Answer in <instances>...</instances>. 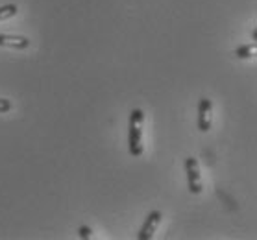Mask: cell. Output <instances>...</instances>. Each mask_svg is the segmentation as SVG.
<instances>
[{
  "instance_id": "7",
  "label": "cell",
  "mask_w": 257,
  "mask_h": 240,
  "mask_svg": "<svg viewBox=\"0 0 257 240\" xmlns=\"http://www.w3.org/2000/svg\"><path fill=\"white\" fill-rule=\"evenodd\" d=\"M19 8L15 4H6V6H0V23H4L8 19H13L17 15Z\"/></svg>"
},
{
  "instance_id": "4",
  "label": "cell",
  "mask_w": 257,
  "mask_h": 240,
  "mask_svg": "<svg viewBox=\"0 0 257 240\" xmlns=\"http://www.w3.org/2000/svg\"><path fill=\"white\" fill-rule=\"evenodd\" d=\"M213 124V104L209 98H202L198 106V129L207 133Z\"/></svg>"
},
{
  "instance_id": "9",
  "label": "cell",
  "mask_w": 257,
  "mask_h": 240,
  "mask_svg": "<svg viewBox=\"0 0 257 240\" xmlns=\"http://www.w3.org/2000/svg\"><path fill=\"white\" fill-rule=\"evenodd\" d=\"M91 227H87V225H82V227L78 229V234H80V238H89L91 236Z\"/></svg>"
},
{
  "instance_id": "2",
  "label": "cell",
  "mask_w": 257,
  "mask_h": 240,
  "mask_svg": "<svg viewBox=\"0 0 257 240\" xmlns=\"http://www.w3.org/2000/svg\"><path fill=\"white\" fill-rule=\"evenodd\" d=\"M185 172H187V187L191 194L202 192V176H200V166L198 161L194 157L185 159Z\"/></svg>"
},
{
  "instance_id": "6",
  "label": "cell",
  "mask_w": 257,
  "mask_h": 240,
  "mask_svg": "<svg viewBox=\"0 0 257 240\" xmlns=\"http://www.w3.org/2000/svg\"><path fill=\"white\" fill-rule=\"evenodd\" d=\"M255 50H257V45H255V41H253V43H248V45H242V47L235 48V56L240 59H248L255 56Z\"/></svg>"
},
{
  "instance_id": "5",
  "label": "cell",
  "mask_w": 257,
  "mask_h": 240,
  "mask_svg": "<svg viewBox=\"0 0 257 240\" xmlns=\"http://www.w3.org/2000/svg\"><path fill=\"white\" fill-rule=\"evenodd\" d=\"M0 47L15 48V50H26L30 47V39L24 36H8L0 34Z\"/></svg>"
},
{
  "instance_id": "1",
  "label": "cell",
  "mask_w": 257,
  "mask_h": 240,
  "mask_svg": "<svg viewBox=\"0 0 257 240\" xmlns=\"http://www.w3.org/2000/svg\"><path fill=\"white\" fill-rule=\"evenodd\" d=\"M143 122H145V113L141 109H132L128 128V148L134 157L143 155Z\"/></svg>"
},
{
  "instance_id": "8",
  "label": "cell",
  "mask_w": 257,
  "mask_h": 240,
  "mask_svg": "<svg viewBox=\"0 0 257 240\" xmlns=\"http://www.w3.org/2000/svg\"><path fill=\"white\" fill-rule=\"evenodd\" d=\"M13 109V104L6 98H0V113H8Z\"/></svg>"
},
{
  "instance_id": "3",
  "label": "cell",
  "mask_w": 257,
  "mask_h": 240,
  "mask_svg": "<svg viewBox=\"0 0 257 240\" xmlns=\"http://www.w3.org/2000/svg\"><path fill=\"white\" fill-rule=\"evenodd\" d=\"M163 220V214L159 211H152L148 216H146L145 223H143V227L139 229V233H137V238L139 240H150L156 233V229L159 227V223Z\"/></svg>"
}]
</instances>
